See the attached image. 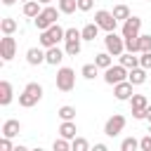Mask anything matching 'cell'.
<instances>
[{"label":"cell","instance_id":"obj_1","mask_svg":"<svg viewBox=\"0 0 151 151\" xmlns=\"http://www.w3.org/2000/svg\"><path fill=\"white\" fill-rule=\"evenodd\" d=\"M40 99H42V85H40V83H28V85L24 87V92L19 94V106L31 109V106H35Z\"/></svg>","mask_w":151,"mask_h":151},{"label":"cell","instance_id":"obj_2","mask_svg":"<svg viewBox=\"0 0 151 151\" xmlns=\"http://www.w3.org/2000/svg\"><path fill=\"white\" fill-rule=\"evenodd\" d=\"M59 12H61V9L45 5V7H42V12H40V14L33 19V21H35V28H38V31H45V28H50L52 24H57V19H59Z\"/></svg>","mask_w":151,"mask_h":151},{"label":"cell","instance_id":"obj_3","mask_svg":"<svg viewBox=\"0 0 151 151\" xmlns=\"http://www.w3.org/2000/svg\"><path fill=\"white\" fill-rule=\"evenodd\" d=\"M64 33H66V28H61L59 24H52L50 28L40 31V45H42V47L47 50V47L57 45L59 40H64Z\"/></svg>","mask_w":151,"mask_h":151},{"label":"cell","instance_id":"obj_4","mask_svg":"<svg viewBox=\"0 0 151 151\" xmlns=\"http://www.w3.org/2000/svg\"><path fill=\"white\" fill-rule=\"evenodd\" d=\"M76 87V71L68 68V66H61L57 71V90L61 92H71Z\"/></svg>","mask_w":151,"mask_h":151},{"label":"cell","instance_id":"obj_5","mask_svg":"<svg viewBox=\"0 0 151 151\" xmlns=\"http://www.w3.org/2000/svg\"><path fill=\"white\" fill-rule=\"evenodd\" d=\"M127 73H130V68H125L123 64H111L109 68H104V83H109V85H116V83H123V80H127Z\"/></svg>","mask_w":151,"mask_h":151},{"label":"cell","instance_id":"obj_6","mask_svg":"<svg viewBox=\"0 0 151 151\" xmlns=\"http://www.w3.org/2000/svg\"><path fill=\"white\" fill-rule=\"evenodd\" d=\"M94 24H97L99 28H104L106 33H111V31H116V26H118V19L113 17V12L97 9V12H94Z\"/></svg>","mask_w":151,"mask_h":151},{"label":"cell","instance_id":"obj_7","mask_svg":"<svg viewBox=\"0 0 151 151\" xmlns=\"http://www.w3.org/2000/svg\"><path fill=\"white\" fill-rule=\"evenodd\" d=\"M104 47H106V52H111L113 57H120V54L125 52V38H120V35H116V31H111V33H106V38H104Z\"/></svg>","mask_w":151,"mask_h":151},{"label":"cell","instance_id":"obj_8","mask_svg":"<svg viewBox=\"0 0 151 151\" xmlns=\"http://www.w3.org/2000/svg\"><path fill=\"white\" fill-rule=\"evenodd\" d=\"M123 130H125V116H120V113H113L104 123V134L106 137H118Z\"/></svg>","mask_w":151,"mask_h":151},{"label":"cell","instance_id":"obj_9","mask_svg":"<svg viewBox=\"0 0 151 151\" xmlns=\"http://www.w3.org/2000/svg\"><path fill=\"white\" fill-rule=\"evenodd\" d=\"M14 54H17V40L12 35L0 38V57H2V61H12Z\"/></svg>","mask_w":151,"mask_h":151},{"label":"cell","instance_id":"obj_10","mask_svg":"<svg viewBox=\"0 0 151 151\" xmlns=\"http://www.w3.org/2000/svg\"><path fill=\"white\" fill-rule=\"evenodd\" d=\"M130 106H132V116H134L137 120H142V118H144V109L149 106L146 94H132V97H130Z\"/></svg>","mask_w":151,"mask_h":151},{"label":"cell","instance_id":"obj_11","mask_svg":"<svg viewBox=\"0 0 151 151\" xmlns=\"http://www.w3.org/2000/svg\"><path fill=\"white\" fill-rule=\"evenodd\" d=\"M132 87H134V85H132L130 80L116 83V85H113V94H116V99H118V101H130V97L134 94V92H132Z\"/></svg>","mask_w":151,"mask_h":151},{"label":"cell","instance_id":"obj_12","mask_svg":"<svg viewBox=\"0 0 151 151\" xmlns=\"http://www.w3.org/2000/svg\"><path fill=\"white\" fill-rule=\"evenodd\" d=\"M139 28H142V19H139V17H127V19L123 21V38L139 35Z\"/></svg>","mask_w":151,"mask_h":151},{"label":"cell","instance_id":"obj_13","mask_svg":"<svg viewBox=\"0 0 151 151\" xmlns=\"http://www.w3.org/2000/svg\"><path fill=\"white\" fill-rule=\"evenodd\" d=\"M64 54H66V50H59L57 45H52V47H47V50H45V64L57 66V64H61Z\"/></svg>","mask_w":151,"mask_h":151},{"label":"cell","instance_id":"obj_14","mask_svg":"<svg viewBox=\"0 0 151 151\" xmlns=\"http://www.w3.org/2000/svg\"><path fill=\"white\" fill-rule=\"evenodd\" d=\"M127 80H130L132 85H144V83H146V68H144V66H134V68H130Z\"/></svg>","mask_w":151,"mask_h":151},{"label":"cell","instance_id":"obj_15","mask_svg":"<svg viewBox=\"0 0 151 151\" xmlns=\"http://www.w3.org/2000/svg\"><path fill=\"white\" fill-rule=\"evenodd\" d=\"M14 97V90H12V83L9 80H0V106H7Z\"/></svg>","mask_w":151,"mask_h":151},{"label":"cell","instance_id":"obj_16","mask_svg":"<svg viewBox=\"0 0 151 151\" xmlns=\"http://www.w3.org/2000/svg\"><path fill=\"white\" fill-rule=\"evenodd\" d=\"M19 132H21V123H19V120L9 118V120L2 123V137H9V139H12V137H17Z\"/></svg>","mask_w":151,"mask_h":151},{"label":"cell","instance_id":"obj_17","mask_svg":"<svg viewBox=\"0 0 151 151\" xmlns=\"http://www.w3.org/2000/svg\"><path fill=\"white\" fill-rule=\"evenodd\" d=\"M26 61H28L31 66L42 64V61H45V50H40V47H31V50L26 52Z\"/></svg>","mask_w":151,"mask_h":151},{"label":"cell","instance_id":"obj_18","mask_svg":"<svg viewBox=\"0 0 151 151\" xmlns=\"http://www.w3.org/2000/svg\"><path fill=\"white\" fill-rule=\"evenodd\" d=\"M40 12H42V7H40V2H38V0H28V2H24V17L35 19Z\"/></svg>","mask_w":151,"mask_h":151},{"label":"cell","instance_id":"obj_19","mask_svg":"<svg viewBox=\"0 0 151 151\" xmlns=\"http://www.w3.org/2000/svg\"><path fill=\"white\" fill-rule=\"evenodd\" d=\"M76 132H78V127H76V123H73V120H61V125H59V134H61V137L73 139V137H76Z\"/></svg>","mask_w":151,"mask_h":151},{"label":"cell","instance_id":"obj_20","mask_svg":"<svg viewBox=\"0 0 151 151\" xmlns=\"http://www.w3.org/2000/svg\"><path fill=\"white\" fill-rule=\"evenodd\" d=\"M120 64H123L125 68H134V66H139V57H137L134 52H123V54H120Z\"/></svg>","mask_w":151,"mask_h":151},{"label":"cell","instance_id":"obj_21","mask_svg":"<svg viewBox=\"0 0 151 151\" xmlns=\"http://www.w3.org/2000/svg\"><path fill=\"white\" fill-rule=\"evenodd\" d=\"M111 57H113L111 52H99V54H94V64H97L99 68H109V66L113 64Z\"/></svg>","mask_w":151,"mask_h":151},{"label":"cell","instance_id":"obj_22","mask_svg":"<svg viewBox=\"0 0 151 151\" xmlns=\"http://www.w3.org/2000/svg\"><path fill=\"white\" fill-rule=\"evenodd\" d=\"M0 31H2L5 35H12V33L17 31V19H12V17H5V19L0 21Z\"/></svg>","mask_w":151,"mask_h":151},{"label":"cell","instance_id":"obj_23","mask_svg":"<svg viewBox=\"0 0 151 151\" xmlns=\"http://www.w3.org/2000/svg\"><path fill=\"white\" fill-rule=\"evenodd\" d=\"M80 33H83V40H94L97 33H99V26H97V24H85V26L80 28Z\"/></svg>","mask_w":151,"mask_h":151},{"label":"cell","instance_id":"obj_24","mask_svg":"<svg viewBox=\"0 0 151 151\" xmlns=\"http://www.w3.org/2000/svg\"><path fill=\"white\" fill-rule=\"evenodd\" d=\"M97 73H99V66H97V64H85V66L80 68V76H83L85 80H94Z\"/></svg>","mask_w":151,"mask_h":151},{"label":"cell","instance_id":"obj_25","mask_svg":"<svg viewBox=\"0 0 151 151\" xmlns=\"http://www.w3.org/2000/svg\"><path fill=\"white\" fill-rule=\"evenodd\" d=\"M57 116H59L61 120H76V106H68V104H64V106H59Z\"/></svg>","mask_w":151,"mask_h":151},{"label":"cell","instance_id":"obj_26","mask_svg":"<svg viewBox=\"0 0 151 151\" xmlns=\"http://www.w3.org/2000/svg\"><path fill=\"white\" fill-rule=\"evenodd\" d=\"M71 149L73 151H90V142L85 137H73L71 139Z\"/></svg>","mask_w":151,"mask_h":151},{"label":"cell","instance_id":"obj_27","mask_svg":"<svg viewBox=\"0 0 151 151\" xmlns=\"http://www.w3.org/2000/svg\"><path fill=\"white\" fill-rule=\"evenodd\" d=\"M59 9L61 14H73L78 9V0H59Z\"/></svg>","mask_w":151,"mask_h":151},{"label":"cell","instance_id":"obj_28","mask_svg":"<svg viewBox=\"0 0 151 151\" xmlns=\"http://www.w3.org/2000/svg\"><path fill=\"white\" fill-rule=\"evenodd\" d=\"M113 17H116L118 21H125V19L132 17V14H130V7H127V5H116V7H113Z\"/></svg>","mask_w":151,"mask_h":151},{"label":"cell","instance_id":"obj_29","mask_svg":"<svg viewBox=\"0 0 151 151\" xmlns=\"http://www.w3.org/2000/svg\"><path fill=\"white\" fill-rule=\"evenodd\" d=\"M64 50H66L68 57H78V54H80V40H68Z\"/></svg>","mask_w":151,"mask_h":151},{"label":"cell","instance_id":"obj_30","mask_svg":"<svg viewBox=\"0 0 151 151\" xmlns=\"http://www.w3.org/2000/svg\"><path fill=\"white\" fill-rule=\"evenodd\" d=\"M134 149H139V142L134 137H125L120 142V151H134Z\"/></svg>","mask_w":151,"mask_h":151},{"label":"cell","instance_id":"obj_31","mask_svg":"<svg viewBox=\"0 0 151 151\" xmlns=\"http://www.w3.org/2000/svg\"><path fill=\"white\" fill-rule=\"evenodd\" d=\"M125 50L127 52H139V35H132V38H125Z\"/></svg>","mask_w":151,"mask_h":151},{"label":"cell","instance_id":"obj_32","mask_svg":"<svg viewBox=\"0 0 151 151\" xmlns=\"http://www.w3.org/2000/svg\"><path fill=\"white\" fill-rule=\"evenodd\" d=\"M52 149H54V151H68V149H71V144H68V139H66V137H61V134H59V139H54Z\"/></svg>","mask_w":151,"mask_h":151},{"label":"cell","instance_id":"obj_33","mask_svg":"<svg viewBox=\"0 0 151 151\" xmlns=\"http://www.w3.org/2000/svg\"><path fill=\"white\" fill-rule=\"evenodd\" d=\"M64 40H66V42H68V40H83V33H80L78 28H66Z\"/></svg>","mask_w":151,"mask_h":151},{"label":"cell","instance_id":"obj_34","mask_svg":"<svg viewBox=\"0 0 151 151\" xmlns=\"http://www.w3.org/2000/svg\"><path fill=\"white\" fill-rule=\"evenodd\" d=\"M139 52H151V35H139Z\"/></svg>","mask_w":151,"mask_h":151},{"label":"cell","instance_id":"obj_35","mask_svg":"<svg viewBox=\"0 0 151 151\" xmlns=\"http://www.w3.org/2000/svg\"><path fill=\"white\" fill-rule=\"evenodd\" d=\"M139 66H144L146 71L151 68V52H139Z\"/></svg>","mask_w":151,"mask_h":151},{"label":"cell","instance_id":"obj_36","mask_svg":"<svg viewBox=\"0 0 151 151\" xmlns=\"http://www.w3.org/2000/svg\"><path fill=\"white\" fill-rule=\"evenodd\" d=\"M139 149H142V151H151V132L139 139Z\"/></svg>","mask_w":151,"mask_h":151},{"label":"cell","instance_id":"obj_37","mask_svg":"<svg viewBox=\"0 0 151 151\" xmlns=\"http://www.w3.org/2000/svg\"><path fill=\"white\" fill-rule=\"evenodd\" d=\"M0 151H14V146H12L9 137H2V139H0Z\"/></svg>","mask_w":151,"mask_h":151},{"label":"cell","instance_id":"obj_38","mask_svg":"<svg viewBox=\"0 0 151 151\" xmlns=\"http://www.w3.org/2000/svg\"><path fill=\"white\" fill-rule=\"evenodd\" d=\"M78 9L80 12H90L92 9V0H78Z\"/></svg>","mask_w":151,"mask_h":151},{"label":"cell","instance_id":"obj_39","mask_svg":"<svg viewBox=\"0 0 151 151\" xmlns=\"http://www.w3.org/2000/svg\"><path fill=\"white\" fill-rule=\"evenodd\" d=\"M106 149H109V146H106L104 142H99V144H94V151H106Z\"/></svg>","mask_w":151,"mask_h":151},{"label":"cell","instance_id":"obj_40","mask_svg":"<svg viewBox=\"0 0 151 151\" xmlns=\"http://www.w3.org/2000/svg\"><path fill=\"white\" fill-rule=\"evenodd\" d=\"M144 118H146V120H149V123H151V104H149V106H146V109H144Z\"/></svg>","mask_w":151,"mask_h":151},{"label":"cell","instance_id":"obj_41","mask_svg":"<svg viewBox=\"0 0 151 151\" xmlns=\"http://www.w3.org/2000/svg\"><path fill=\"white\" fill-rule=\"evenodd\" d=\"M14 2H17V0H2V5H7V7H9V5H14Z\"/></svg>","mask_w":151,"mask_h":151},{"label":"cell","instance_id":"obj_42","mask_svg":"<svg viewBox=\"0 0 151 151\" xmlns=\"http://www.w3.org/2000/svg\"><path fill=\"white\" fill-rule=\"evenodd\" d=\"M38 2H40V5H50L52 0H38Z\"/></svg>","mask_w":151,"mask_h":151},{"label":"cell","instance_id":"obj_43","mask_svg":"<svg viewBox=\"0 0 151 151\" xmlns=\"http://www.w3.org/2000/svg\"><path fill=\"white\" fill-rule=\"evenodd\" d=\"M149 132H151V125H149Z\"/></svg>","mask_w":151,"mask_h":151},{"label":"cell","instance_id":"obj_44","mask_svg":"<svg viewBox=\"0 0 151 151\" xmlns=\"http://www.w3.org/2000/svg\"><path fill=\"white\" fill-rule=\"evenodd\" d=\"M21 2H28V0H21Z\"/></svg>","mask_w":151,"mask_h":151},{"label":"cell","instance_id":"obj_45","mask_svg":"<svg viewBox=\"0 0 151 151\" xmlns=\"http://www.w3.org/2000/svg\"><path fill=\"white\" fill-rule=\"evenodd\" d=\"M149 2H151V0H149Z\"/></svg>","mask_w":151,"mask_h":151}]
</instances>
